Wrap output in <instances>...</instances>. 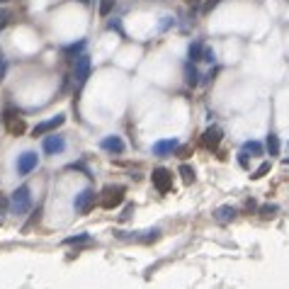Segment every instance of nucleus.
<instances>
[{"label": "nucleus", "mask_w": 289, "mask_h": 289, "mask_svg": "<svg viewBox=\"0 0 289 289\" xmlns=\"http://www.w3.org/2000/svg\"><path fill=\"white\" fill-rule=\"evenodd\" d=\"M29 207H32V195H29V187L27 185L17 187V190L12 192V197H10V209H12L15 214H25Z\"/></svg>", "instance_id": "1"}, {"label": "nucleus", "mask_w": 289, "mask_h": 289, "mask_svg": "<svg viewBox=\"0 0 289 289\" xmlns=\"http://www.w3.org/2000/svg\"><path fill=\"white\" fill-rule=\"evenodd\" d=\"M121 202H124V187L121 185H107L102 190V195H100L102 209H114V207H119Z\"/></svg>", "instance_id": "2"}, {"label": "nucleus", "mask_w": 289, "mask_h": 289, "mask_svg": "<svg viewBox=\"0 0 289 289\" xmlns=\"http://www.w3.org/2000/svg\"><path fill=\"white\" fill-rule=\"evenodd\" d=\"M151 180H153V187L158 190L160 195H168L170 190H173V173L168 168H156L153 175H151Z\"/></svg>", "instance_id": "3"}, {"label": "nucleus", "mask_w": 289, "mask_h": 289, "mask_svg": "<svg viewBox=\"0 0 289 289\" xmlns=\"http://www.w3.org/2000/svg\"><path fill=\"white\" fill-rule=\"evenodd\" d=\"M66 121V117L64 114H56V117H49V119H44V121H39L37 127L32 129V134L34 136H49V134H54V131L61 127Z\"/></svg>", "instance_id": "4"}, {"label": "nucleus", "mask_w": 289, "mask_h": 289, "mask_svg": "<svg viewBox=\"0 0 289 289\" xmlns=\"http://www.w3.org/2000/svg\"><path fill=\"white\" fill-rule=\"evenodd\" d=\"M93 207H95V190H83L80 195H75L73 199L75 214H88Z\"/></svg>", "instance_id": "5"}, {"label": "nucleus", "mask_w": 289, "mask_h": 289, "mask_svg": "<svg viewBox=\"0 0 289 289\" xmlns=\"http://www.w3.org/2000/svg\"><path fill=\"white\" fill-rule=\"evenodd\" d=\"M73 78L78 85H83L88 78H90V56H75V64H73Z\"/></svg>", "instance_id": "6"}, {"label": "nucleus", "mask_w": 289, "mask_h": 289, "mask_svg": "<svg viewBox=\"0 0 289 289\" xmlns=\"http://www.w3.org/2000/svg\"><path fill=\"white\" fill-rule=\"evenodd\" d=\"M37 166H39V156L34 151H25L22 156H17V173L19 175H29Z\"/></svg>", "instance_id": "7"}, {"label": "nucleus", "mask_w": 289, "mask_h": 289, "mask_svg": "<svg viewBox=\"0 0 289 289\" xmlns=\"http://www.w3.org/2000/svg\"><path fill=\"white\" fill-rule=\"evenodd\" d=\"M5 124H8V131L12 134V136H22V134L27 131V124H25V119H22L17 112H12V110H8V112H5Z\"/></svg>", "instance_id": "8"}, {"label": "nucleus", "mask_w": 289, "mask_h": 289, "mask_svg": "<svg viewBox=\"0 0 289 289\" xmlns=\"http://www.w3.org/2000/svg\"><path fill=\"white\" fill-rule=\"evenodd\" d=\"M64 146H66V139H64V136H58L56 131H54V134H49V136H44V143H42L44 153H49V156H56V153H61Z\"/></svg>", "instance_id": "9"}, {"label": "nucleus", "mask_w": 289, "mask_h": 289, "mask_svg": "<svg viewBox=\"0 0 289 289\" xmlns=\"http://www.w3.org/2000/svg\"><path fill=\"white\" fill-rule=\"evenodd\" d=\"M202 143H204L207 149H216L219 143H221V129L212 124V127H207L204 134H202Z\"/></svg>", "instance_id": "10"}, {"label": "nucleus", "mask_w": 289, "mask_h": 289, "mask_svg": "<svg viewBox=\"0 0 289 289\" xmlns=\"http://www.w3.org/2000/svg\"><path fill=\"white\" fill-rule=\"evenodd\" d=\"M100 146H102L105 151H110V153H124V141H121L119 136H105V139L100 141Z\"/></svg>", "instance_id": "11"}, {"label": "nucleus", "mask_w": 289, "mask_h": 289, "mask_svg": "<svg viewBox=\"0 0 289 289\" xmlns=\"http://www.w3.org/2000/svg\"><path fill=\"white\" fill-rule=\"evenodd\" d=\"M175 149H177L175 139H163V141H156V143H153V153H156V156H168V153H173Z\"/></svg>", "instance_id": "12"}, {"label": "nucleus", "mask_w": 289, "mask_h": 289, "mask_svg": "<svg viewBox=\"0 0 289 289\" xmlns=\"http://www.w3.org/2000/svg\"><path fill=\"white\" fill-rule=\"evenodd\" d=\"M233 216H236V209H233V207H219V209L214 212V219L216 221H221V224L231 221Z\"/></svg>", "instance_id": "13"}, {"label": "nucleus", "mask_w": 289, "mask_h": 289, "mask_svg": "<svg viewBox=\"0 0 289 289\" xmlns=\"http://www.w3.org/2000/svg\"><path fill=\"white\" fill-rule=\"evenodd\" d=\"M202 54H204V47H202L199 42H192L190 49H187V56H190V61H202Z\"/></svg>", "instance_id": "14"}, {"label": "nucleus", "mask_w": 289, "mask_h": 289, "mask_svg": "<svg viewBox=\"0 0 289 289\" xmlns=\"http://www.w3.org/2000/svg\"><path fill=\"white\" fill-rule=\"evenodd\" d=\"M265 146H267V153H270V156H280V139H277V134H272L270 131Z\"/></svg>", "instance_id": "15"}, {"label": "nucleus", "mask_w": 289, "mask_h": 289, "mask_svg": "<svg viewBox=\"0 0 289 289\" xmlns=\"http://www.w3.org/2000/svg\"><path fill=\"white\" fill-rule=\"evenodd\" d=\"M241 153H251V156H262V146L258 143V141H248V143H243V151Z\"/></svg>", "instance_id": "16"}, {"label": "nucleus", "mask_w": 289, "mask_h": 289, "mask_svg": "<svg viewBox=\"0 0 289 289\" xmlns=\"http://www.w3.org/2000/svg\"><path fill=\"white\" fill-rule=\"evenodd\" d=\"M180 175H182V180H185L187 185L195 182V170L190 168V166H180Z\"/></svg>", "instance_id": "17"}, {"label": "nucleus", "mask_w": 289, "mask_h": 289, "mask_svg": "<svg viewBox=\"0 0 289 289\" xmlns=\"http://www.w3.org/2000/svg\"><path fill=\"white\" fill-rule=\"evenodd\" d=\"M112 8H114V0H102V3H100V15L107 17V15L112 12Z\"/></svg>", "instance_id": "18"}, {"label": "nucleus", "mask_w": 289, "mask_h": 289, "mask_svg": "<svg viewBox=\"0 0 289 289\" xmlns=\"http://www.w3.org/2000/svg\"><path fill=\"white\" fill-rule=\"evenodd\" d=\"M267 173H270V163H262V166H260V168H258V170H255V173H253V180H260V177H265V175H267Z\"/></svg>", "instance_id": "19"}, {"label": "nucleus", "mask_w": 289, "mask_h": 289, "mask_svg": "<svg viewBox=\"0 0 289 289\" xmlns=\"http://www.w3.org/2000/svg\"><path fill=\"white\" fill-rule=\"evenodd\" d=\"M83 241H90V236L88 233H80V236H71V238H66V245H73V243H83Z\"/></svg>", "instance_id": "20"}, {"label": "nucleus", "mask_w": 289, "mask_h": 289, "mask_svg": "<svg viewBox=\"0 0 289 289\" xmlns=\"http://www.w3.org/2000/svg\"><path fill=\"white\" fill-rule=\"evenodd\" d=\"M8 22H10V12L5 8H0V32L8 27Z\"/></svg>", "instance_id": "21"}, {"label": "nucleus", "mask_w": 289, "mask_h": 289, "mask_svg": "<svg viewBox=\"0 0 289 289\" xmlns=\"http://www.w3.org/2000/svg\"><path fill=\"white\" fill-rule=\"evenodd\" d=\"M214 51L212 49H204V54H202V61H207V64H214Z\"/></svg>", "instance_id": "22"}, {"label": "nucleus", "mask_w": 289, "mask_h": 289, "mask_svg": "<svg viewBox=\"0 0 289 289\" xmlns=\"http://www.w3.org/2000/svg\"><path fill=\"white\" fill-rule=\"evenodd\" d=\"M5 73H8V64H5V56H3V51H0V80L5 78Z\"/></svg>", "instance_id": "23"}, {"label": "nucleus", "mask_w": 289, "mask_h": 289, "mask_svg": "<svg viewBox=\"0 0 289 289\" xmlns=\"http://www.w3.org/2000/svg\"><path fill=\"white\" fill-rule=\"evenodd\" d=\"M187 83L197 85V71H195V68H192V71H187Z\"/></svg>", "instance_id": "24"}, {"label": "nucleus", "mask_w": 289, "mask_h": 289, "mask_svg": "<svg viewBox=\"0 0 289 289\" xmlns=\"http://www.w3.org/2000/svg\"><path fill=\"white\" fill-rule=\"evenodd\" d=\"M260 212H262V216H275V212H277V207H262Z\"/></svg>", "instance_id": "25"}, {"label": "nucleus", "mask_w": 289, "mask_h": 289, "mask_svg": "<svg viewBox=\"0 0 289 289\" xmlns=\"http://www.w3.org/2000/svg\"><path fill=\"white\" fill-rule=\"evenodd\" d=\"M219 3H221V0H207V3H204V12H209V10H214L216 5H219Z\"/></svg>", "instance_id": "26"}, {"label": "nucleus", "mask_w": 289, "mask_h": 289, "mask_svg": "<svg viewBox=\"0 0 289 289\" xmlns=\"http://www.w3.org/2000/svg\"><path fill=\"white\" fill-rule=\"evenodd\" d=\"M80 3H83V5H93V0H80Z\"/></svg>", "instance_id": "27"}, {"label": "nucleus", "mask_w": 289, "mask_h": 289, "mask_svg": "<svg viewBox=\"0 0 289 289\" xmlns=\"http://www.w3.org/2000/svg\"><path fill=\"white\" fill-rule=\"evenodd\" d=\"M284 163H287V166H289V158H284Z\"/></svg>", "instance_id": "28"}, {"label": "nucleus", "mask_w": 289, "mask_h": 289, "mask_svg": "<svg viewBox=\"0 0 289 289\" xmlns=\"http://www.w3.org/2000/svg\"><path fill=\"white\" fill-rule=\"evenodd\" d=\"M0 3H10V0H0Z\"/></svg>", "instance_id": "29"}]
</instances>
